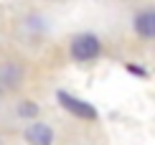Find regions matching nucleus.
<instances>
[{
    "label": "nucleus",
    "mask_w": 155,
    "mask_h": 145,
    "mask_svg": "<svg viewBox=\"0 0 155 145\" xmlns=\"http://www.w3.org/2000/svg\"><path fill=\"white\" fill-rule=\"evenodd\" d=\"M25 140L31 145H51L54 143V130L48 125H43V122H36V125H31L25 130Z\"/></svg>",
    "instance_id": "7ed1b4c3"
},
{
    "label": "nucleus",
    "mask_w": 155,
    "mask_h": 145,
    "mask_svg": "<svg viewBox=\"0 0 155 145\" xmlns=\"http://www.w3.org/2000/svg\"><path fill=\"white\" fill-rule=\"evenodd\" d=\"M18 115H21V117H36L38 115V107L33 102H23L21 107H18Z\"/></svg>",
    "instance_id": "39448f33"
},
{
    "label": "nucleus",
    "mask_w": 155,
    "mask_h": 145,
    "mask_svg": "<svg viewBox=\"0 0 155 145\" xmlns=\"http://www.w3.org/2000/svg\"><path fill=\"white\" fill-rule=\"evenodd\" d=\"M135 31L143 38H155V10H143L135 18Z\"/></svg>",
    "instance_id": "20e7f679"
},
{
    "label": "nucleus",
    "mask_w": 155,
    "mask_h": 145,
    "mask_svg": "<svg viewBox=\"0 0 155 145\" xmlns=\"http://www.w3.org/2000/svg\"><path fill=\"white\" fill-rule=\"evenodd\" d=\"M56 97H59V104L66 112H71L74 117H79V120H97V110L92 107V104L76 99V97H71L69 92H59Z\"/></svg>",
    "instance_id": "f03ea898"
},
{
    "label": "nucleus",
    "mask_w": 155,
    "mask_h": 145,
    "mask_svg": "<svg viewBox=\"0 0 155 145\" xmlns=\"http://www.w3.org/2000/svg\"><path fill=\"white\" fill-rule=\"evenodd\" d=\"M99 51H102V46L94 33H81L71 41V56L76 61H92V59L99 56Z\"/></svg>",
    "instance_id": "f257e3e1"
}]
</instances>
